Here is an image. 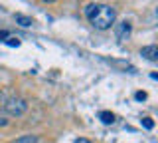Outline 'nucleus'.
Here are the masks:
<instances>
[{
	"label": "nucleus",
	"mask_w": 158,
	"mask_h": 143,
	"mask_svg": "<svg viewBox=\"0 0 158 143\" xmlns=\"http://www.w3.org/2000/svg\"><path fill=\"white\" fill-rule=\"evenodd\" d=\"M140 54L146 58L148 62H156V60H158V48L154 46V44H152V46H144V48L140 50Z\"/></svg>",
	"instance_id": "obj_4"
},
{
	"label": "nucleus",
	"mask_w": 158,
	"mask_h": 143,
	"mask_svg": "<svg viewBox=\"0 0 158 143\" xmlns=\"http://www.w3.org/2000/svg\"><path fill=\"white\" fill-rule=\"evenodd\" d=\"M42 2H56V0H42Z\"/></svg>",
	"instance_id": "obj_15"
},
{
	"label": "nucleus",
	"mask_w": 158,
	"mask_h": 143,
	"mask_svg": "<svg viewBox=\"0 0 158 143\" xmlns=\"http://www.w3.org/2000/svg\"><path fill=\"white\" fill-rule=\"evenodd\" d=\"M8 38V32H4V30H0V42H4Z\"/></svg>",
	"instance_id": "obj_13"
},
{
	"label": "nucleus",
	"mask_w": 158,
	"mask_h": 143,
	"mask_svg": "<svg viewBox=\"0 0 158 143\" xmlns=\"http://www.w3.org/2000/svg\"><path fill=\"white\" fill-rule=\"evenodd\" d=\"M75 143H93V141H89V139H85V137H79V139H75Z\"/></svg>",
	"instance_id": "obj_14"
},
{
	"label": "nucleus",
	"mask_w": 158,
	"mask_h": 143,
	"mask_svg": "<svg viewBox=\"0 0 158 143\" xmlns=\"http://www.w3.org/2000/svg\"><path fill=\"white\" fill-rule=\"evenodd\" d=\"M117 20V10L109 4H97L95 12L89 16V22L97 28V30H109Z\"/></svg>",
	"instance_id": "obj_1"
},
{
	"label": "nucleus",
	"mask_w": 158,
	"mask_h": 143,
	"mask_svg": "<svg viewBox=\"0 0 158 143\" xmlns=\"http://www.w3.org/2000/svg\"><path fill=\"white\" fill-rule=\"evenodd\" d=\"M95 8H97V4H89V6H85V16L89 18L93 12H95Z\"/></svg>",
	"instance_id": "obj_10"
},
{
	"label": "nucleus",
	"mask_w": 158,
	"mask_h": 143,
	"mask_svg": "<svg viewBox=\"0 0 158 143\" xmlns=\"http://www.w3.org/2000/svg\"><path fill=\"white\" fill-rule=\"evenodd\" d=\"M4 42H6L8 46H12V48H18V46H20V40H18V38H12V36H8Z\"/></svg>",
	"instance_id": "obj_8"
},
{
	"label": "nucleus",
	"mask_w": 158,
	"mask_h": 143,
	"mask_svg": "<svg viewBox=\"0 0 158 143\" xmlns=\"http://www.w3.org/2000/svg\"><path fill=\"white\" fill-rule=\"evenodd\" d=\"M26 109H28L26 100H22V97H18V96H12V97H6V100H4V111H6L8 115L18 117V115H22V113H26Z\"/></svg>",
	"instance_id": "obj_2"
},
{
	"label": "nucleus",
	"mask_w": 158,
	"mask_h": 143,
	"mask_svg": "<svg viewBox=\"0 0 158 143\" xmlns=\"http://www.w3.org/2000/svg\"><path fill=\"white\" fill-rule=\"evenodd\" d=\"M99 119L105 123V125H111V123H115V113H111V111H99Z\"/></svg>",
	"instance_id": "obj_5"
},
{
	"label": "nucleus",
	"mask_w": 158,
	"mask_h": 143,
	"mask_svg": "<svg viewBox=\"0 0 158 143\" xmlns=\"http://www.w3.org/2000/svg\"><path fill=\"white\" fill-rule=\"evenodd\" d=\"M6 125H8V119H6V115L0 111V127H6Z\"/></svg>",
	"instance_id": "obj_11"
},
{
	"label": "nucleus",
	"mask_w": 158,
	"mask_h": 143,
	"mask_svg": "<svg viewBox=\"0 0 158 143\" xmlns=\"http://www.w3.org/2000/svg\"><path fill=\"white\" fill-rule=\"evenodd\" d=\"M115 36H117L118 42H127L131 38V22L123 20V22L115 24Z\"/></svg>",
	"instance_id": "obj_3"
},
{
	"label": "nucleus",
	"mask_w": 158,
	"mask_h": 143,
	"mask_svg": "<svg viewBox=\"0 0 158 143\" xmlns=\"http://www.w3.org/2000/svg\"><path fill=\"white\" fill-rule=\"evenodd\" d=\"M135 97H136V100H138V101H142V100H146V92H136V93H135Z\"/></svg>",
	"instance_id": "obj_12"
},
{
	"label": "nucleus",
	"mask_w": 158,
	"mask_h": 143,
	"mask_svg": "<svg viewBox=\"0 0 158 143\" xmlns=\"http://www.w3.org/2000/svg\"><path fill=\"white\" fill-rule=\"evenodd\" d=\"M14 143H38V137L36 135H24V137H18Z\"/></svg>",
	"instance_id": "obj_7"
},
{
	"label": "nucleus",
	"mask_w": 158,
	"mask_h": 143,
	"mask_svg": "<svg viewBox=\"0 0 158 143\" xmlns=\"http://www.w3.org/2000/svg\"><path fill=\"white\" fill-rule=\"evenodd\" d=\"M14 18H16V22L20 24V26H24V28H28V26H32V18H28V16H24V14H16V16H14Z\"/></svg>",
	"instance_id": "obj_6"
},
{
	"label": "nucleus",
	"mask_w": 158,
	"mask_h": 143,
	"mask_svg": "<svg viewBox=\"0 0 158 143\" xmlns=\"http://www.w3.org/2000/svg\"><path fill=\"white\" fill-rule=\"evenodd\" d=\"M142 125H144L146 129H152V127H154V121H152L150 117H142Z\"/></svg>",
	"instance_id": "obj_9"
}]
</instances>
